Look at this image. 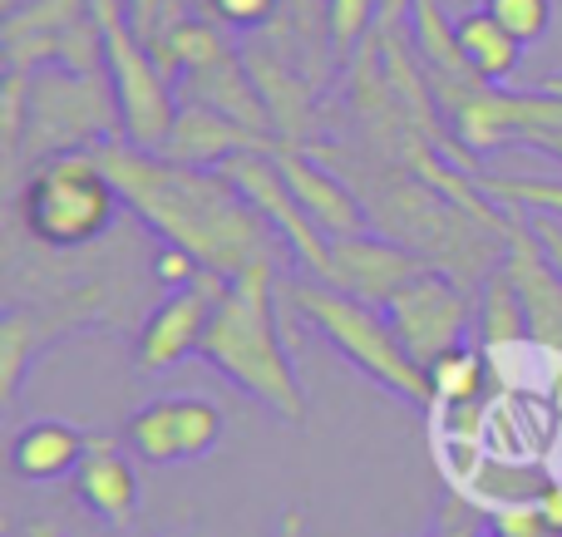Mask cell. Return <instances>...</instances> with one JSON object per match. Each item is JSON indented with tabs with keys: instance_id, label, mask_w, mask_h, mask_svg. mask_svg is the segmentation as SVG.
<instances>
[{
	"instance_id": "5b68a950",
	"label": "cell",
	"mask_w": 562,
	"mask_h": 537,
	"mask_svg": "<svg viewBox=\"0 0 562 537\" xmlns=\"http://www.w3.org/2000/svg\"><path fill=\"white\" fill-rule=\"evenodd\" d=\"M109 138H124V114H119V94L104 69H30V118L20 158L35 163L49 153H69V148H99Z\"/></svg>"
},
{
	"instance_id": "ac0fdd59",
	"label": "cell",
	"mask_w": 562,
	"mask_h": 537,
	"mask_svg": "<svg viewBox=\"0 0 562 537\" xmlns=\"http://www.w3.org/2000/svg\"><path fill=\"white\" fill-rule=\"evenodd\" d=\"M533 341L528 335V301L518 292L508 262H498L494 272L479 282V345L484 351H514V345Z\"/></svg>"
},
{
	"instance_id": "2e32d148",
	"label": "cell",
	"mask_w": 562,
	"mask_h": 537,
	"mask_svg": "<svg viewBox=\"0 0 562 537\" xmlns=\"http://www.w3.org/2000/svg\"><path fill=\"white\" fill-rule=\"evenodd\" d=\"M89 454V434L65 420H30L10 439V469L25 483H59L75 479V469Z\"/></svg>"
},
{
	"instance_id": "484cf974",
	"label": "cell",
	"mask_w": 562,
	"mask_h": 537,
	"mask_svg": "<svg viewBox=\"0 0 562 537\" xmlns=\"http://www.w3.org/2000/svg\"><path fill=\"white\" fill-rule=\"evenodd\" d=\"M375 10H385L380 0H330V35H336V49H350L366 25L375 20Z\"/></svg>"
},
{
	"instance_id": "ba28073f",
	"label": "cell",
	"mask_w": 562,
	"mask_h": 537,
	"mask_svg": "<svg viewBox=\"0 0 562 537\" xmlns=\"http://www.w3.org/2000/svg\"><path fill=\"white\" fill-rule=\"evenodd\" d=\"M277 148H247V153L227 158L223 173L233 178L247 203L272 222L281 247H291V256L311 272V282H330V237L321 232L306 207L296 203V193H291L286 173H281V163H277Z\"/></svg>"
},
{
	"instance_id": "d6986e66",
	"label": "cell",
	"mask_w": 562,
	"mask_h": 537,
	"mask_svg": "<svg viewBox=\"0 0 562 537\" xmlns=\"http://www.w3.org/2000/svg\"><path fill=\"white\" fill-rule=\"evenodd\" d=\"M454 39H459V49H464L469 69H474L484 84H508V79L518 75V65H524V45H518L484 5L464 10V15L454 20Z\"/></svg>"
},
{
	"instance_id": "44dd1931",
	"label": "cell",
	"mask_w": 562,
	"mask_h": 537,
	"mask_svg": "<svg viewBox=\"0 0 562 537\" xmlns=\"http://www.w3.org/2000/svg\"><path fill=\"white\" fill-rule=\"evenodd\" d=\"M479 187L494 197L508 213H543V217H562V178L548 173H479Z\"/></svg>"
},
{
	"instance_id": "d4e9b609",
	"label": "cell",
	"mask_w": 562,
	"mask_h": 537,
	"mask_svg": "<svg viewBox=\"0 0 562 537\" xmlns=\"http://www.w3.org/2000/svg\"><path fill=\"white\" fill-rule=\"evenodd\" d=\"M488 528L508 533V537H553V528H548L543 509H538V499H524V503H504V509L488 513Z\"/></svg>"
},
{
	"instance_id": "3957f363",
	"label": "cell",
	"mask_w": 562,
	"mask_h": 537,
	"mask_svg": "<svg viewBox=\"0 0 562 537\" xmlns=\"http://www.w3.org/2000/svg\"><path fill=\"white\" fill-rule=\"evenodd\" d=\"M124 193L109 178V168L94 158V148L35 158L25 168V183L15 187V222L40 252H89L114 232Z\"/></svg>"
},
{
	"instance_id": "1f68e13d",
	"label": "cell",
	"mask_w": 562,
	"mask_h": 537,
	"mask_svg": "<svg viewBox=\"0 0 562 537\" xmlns=\"http://www.w3.org/2000/svg\"><path fill=\"white\" fill-rule=\"evenodd\" d=\"M20 537H69V533H59L55 523H25V528H20Z\"/></svg>"
},
{
	"instance_id": "8992f818",
	"label": "cell",
	"mask_w": 562,
	"mask_h": 537,
	"mask_svg": "<svg viewBox=\"0 0 562 537\" xmlns=\"http://www.w3.org/2000/svg\"><path fill=\"white\" fill-rule=\"evenodd\" d=\"M94 15L104 25V75L119 94V114H124V138L134 148L158 153L178 118L173 99V75L164 69V59L154 55L138 25L124 15L119 0H94Z\"/></svg>"
},
{
	"instance_id": "30bf717a",
	"label": "cell",
	"mask_w": 562,
	"mask_h": 537,
	"mask_svg": "<svg viewBox=\"0 0 562 537\" xmlns=\"http://www.w3.org/2000/svg\"><path fill=\"white\" fill-rule=\"evenodd\" d=\"M223 410L203 395H158L124 424V444L144 464H193L223 444Z\"/></svg>"
},
{
	"instance_id": "7402d4cb",
	"label": "cell",
	"mask_w": 562,
	"mask_h": 537,
	"mask_svg": "<svg viewBox=\"0 0 562 537\" xmlns=\"http://www.w3.org/2000/svg\"><path fill=\"white\" fill-rule=\"evenodd\" d=\"M484 10L518 39V45H538L553 30V0H484Z\"/></svg>"
},
{
	"instance_id": "9a60e30c",
	"label": "cell",
	"mask_w": 562,
	"mask_h": 537,
	"mask_svg": "<svg viewBox=\"0 0 562 537\" xmlns=\"http://www.w3.org/2000/svg\"><path fill=\"white\" fill-rule=\"evenodd\" d=\"M69 483H75L79 503H85L99 523H109V528H134L138 473H134V464L124 459L114 434H89V454Z\"/></svg>"
},
{
	"instance_id": "603a6c76",
	"label": "cell",
	"mask_w": 562,
	"mask_h": 537,
	"mask_svg": "<svg viewBox=\"0 0 562 537\" xmlns=\"http://www.w3.org/2000/svg\"><path fill=\"white\" fill-rule=\"evenodd\" d=\"M479 533H484V513H479L474 503H469L464 493H454V489L445 493L435 523L425 528V537H479Z\"/></svg>"
},
{
	"instance_id": "7c38bea8",
	"label": "cell",
	"mask_w": 562,
	"mask_h": 537,
	"mask_svg": "<svg viewBox=\"0 0 562 537\" xmlns=\"http://www.w3.org/2000/svg\"><path fill=\"white\" fill-rule=\"evenodd\" d=\"M425 256H415L409 247H400L395 237H375V232H350V237H330V282L340 292L360 296L370 306H390V296L425 272Z\"/></svg>"
},
{
	"instance_id": "4316f807",
	"label": "cell",
	"mask_w": 562,
	"mask_h": 537,
	"mask_svg": "<svg viewBox=\"0 0 562 537\" xmlns=\"http://www.w3.org/2000/svg\"><path fill=\"white\" fill-rule=\"evenodd\" d=\"M207 10H213L223 25L252 30V25H262V20L277 15V0H207Z\"/></svg>"
},
{
	"instance_id": "836d02e7",
	"label": "cell",
	"mask_w": 562,
	"mask_h": 537,
	"mask_svg": "<svg viewBox=\"0 0 562 537\" xmlns=\"http://www.w3.org/2000/svg\"><path fill=\"white\" fill-rule=\"evenodd\" d=\"M543 89H558V94H562V75H553V79H543Z\"/></svg>"
},
{
	"instance_id": "ffe728a7",
	"label": "cell",
	"mask_w": 562,
	"mask_h": 537,
	"mask_svg": "<svg viewBox=\"0 0 562 537\" xmlns=\"http://www.w3.org/2000/svg\"><path fill=\"white\" fill-rule=\"evenodd\" d=\"M488 351L484 345H454L449 355H439L429 365V390H435V404L429 410H449V404H474L484 395V380H488Z\"/></svg>"
},
{
	"instance_id": "e575fe53",
	"label": "cell",
	"mask_w": 562,
	"mask_h": 537,
	"mask_svg": "<svg viewBox=\"0 0 562 537\" xmlns=\"http://www.w3.org/2000/svg\"><path fill=\"white\" fill-rule=\"evenodd\" d=\"M479 537H508V533H498V528H488V523H484V533H479Z\"/></svg>"
},
{
	"instance_id": "52a82bcc",
	"label": "cell",
	"mask_w": 562,
	"mask_h": 537,
	"mask_svg": "<svg viewBox=\"0 0 562 537\" xmlns=\"http://www.w3.org/2000/svg\"><path fill=\"white\" fill-rule=\"evenodd\" d=\"M104 69L94 0H20L5 10V69Z\"/></svg>"
},
{
	"instance_id": "d6a6232c",
	"label": "cell",
	"mask_w": 562,
	"mask_h": 537,
	"mask_svg": "<svg viewBox=\"0 0 562 537\" xmlns=\"http://www.w3.org/2000/svg\"><path fill=\"white\" fill-rule=\"evenodd\" d=\"M395 10H409V0H385V15H395Z\"/></svg>"
},
{
	"instance_id": "277c9868",
	"label": "cell",
	"mask_w": 562,
	"mask_h": 537,
	"mask_svg": "<svg viewBox=\"0 0 562 537\" xmlns=\"http://www.w3.org/2000/svg\"><path fill=\"white\" fill-rule=\"evenodd\" d=\"M291 306L296 316L330 341V351L360 370L370 385H380L385 395H395L400 404H415V410H429L435 404V390H429V370L405 351L395 321H390L385 306H370L360 296L340 292V286L326 282H296L291 286Z\"/></svg>"
},
{
	"instance_id": "5bb4252c",
	"label": "cell",
	"mask_w": 562,
	"mask_h": 537,
	"mask_svg": "<svg viewBox=\"0 0 562 537\" xmlns=\"http://www.w3.org/2000/svg\"><path fill=\"white\" fill-rule=\"evenodd\" d=\"M247 148H277L267 134L237 124L233 114L207 104H178V118L168 128L164 148L158 153L173 158V163H193V168H223L227 158L247 153Z\"/></svg>"
},
{
	"instance_id": "f1b7e54d",
	"label": "cell",
	"mask_w": 562,
	"mask_h": 537,
	"mask_svg": "<svg viewBox=\"0 0 562 537\" xmlns=\"http://www.w3.org/2000/svg\"><path fill=\"white\" fill-rule=\"evenodd\" d=\"M518 148H528V153H538V158H553V163L562 168V124H553V128H533V134H528Z\"/></svg>"
},
{
	"instance_id": "6da1fadb",
	"label": "cell",
	"mask_w": 562,
	"mask_h": 537,
	"mask_svg": "<svg viewBox=\"0 0 562 537\" xmlns=\"http://www.w3.org/2000/svg\"><path fill=\"white\" fill-rule=\"evenodd\" d=\"M109 178L124 193V207L158 237L193 252L207 272L237 276L252 262H277L281 237L243 197V187L223 168L173 163L164 153L134 148L128 138H109L94 148Z\"/></svg>"
},
{
	"instance_id": "f546056e",
	"label": "cell",
	"mask_w": 562,
	"mask_h": 537,
	"mask_svg": "<svg viewBox=\"0 0 562 537\" xmlns=\"http://www.w3.org/2000/svg\"><path fill=\"white\" fill-rule=\"evenodd\" d=\"M538 509H543L548 528H553V537H562V479H553L543 493H538Z\"/></svg>"
},
{
	"instance_id": "9c48e42d",
	"label": "cell",
	"mask_w": 562,
	"mask_h": 537,
	"mask_svg": "<svg viewBox=\"0 0 562 537\" xmlns=\"http://www.w3.org/2000/svg\"><path fill=\"white\" fill-rule=\"evenodd\" d=\"M390 321H395L405 351L419 365H435L439 355H449L454 345L469 341V321H474V301H469V286L454 282L439 266H425L419 276H409L395 296H390Z\"/></svg>"
},
{
	"instance_id": "8fae6325",
	"label": "cell",
	"mask_w": 562,
	"mask_h": 537,
	"mask_svg": "<svg viewBox=\"0 0 562 537\" xmlns=\"http://www.w3.org/2000/svg\"><path fill=\"white\" fill-rule=\"evenodd\" d=\"M223 292H227V276L203 272L198 282L158 296V306L144 316V325H138V345H134L138 370L144 375L173 370V365H183L188 355L203 351V335H207V325H213L217 296Z\"/></svg>"
},
{
	"instance_id": "e0dca14e",
	"label": "cell",
	"mask_w": 562,
	"mask_h": 537,
	"mask_svg": "<svg viewBox=\"0 0 562 537\" xmlns=\"http://www.w3.org/2000/svg\"><path fill=\"white\" fill-rule=\"evenodd\" d=\"M183 84H193V104H207V108H223V114H233L237 124L257 128V134L272 138V108L262 104V94H257V84L247 79V69L237 65L233 49H223V55L203 59V65L183 69Z\"/></svg>"
},
{
	"instance_id": "7a4b0ae2",
	"label": "cell",
	"mask_w": 562,
	"mask_h": 537,
	"mask_svg": "<svg viewBox=\"0 0 562 537\" xmlns=\"http://www.w3.org/2000/svg\"><path fill=\"white\" fill-rule=\"evenodd\" d=\"M198 355L272 420L306 424V390L277 331V262H252L247 272L227 276Z\"/></svg>"
},
{
	"instance_id": "4fadbf2b",
	"label": "cell",
	"mask_w": 562,
	"mask_h": 537,
	"mask_svg": "<svg viewBox=\"0 0 562 537\" xmlns=\"http://www.w3.org/2000/svg\"><path fill=\"white\" fill-rule=\"evenodd\" d=\"M277 163H281V173H286V183H291V193H296V203L306 207L311 222H316L326 237L370 232V207H366V197H356V187H350L346 178L336 173V168L321 163L311 148L281 144V148H277Z\"/></svg>"
},
{
	"instance_id": "4dcf8cb0",
	"label": "cell",
	"mask_w": 562,
	"mask_h": 537,
	"mask_svg": "<svg viewBox=\"0 0 562 537\" xmlns=\"http://www.w3.org/2000/svg\"><path fill=\"white\" fill-rule=\"evenodd\" d=\"M272 537H306V513H301V509H286V513L277 518V533H272Z\"/></svg>"
},
{
	"instance_id": "cb8c5ba5",
	"label": "cell",
	"mask_w": 562,
	"mask_h": 537,
	"mask_svg": "<svg viewBox=\"0 0 562 537\" xmlns=\"http://www.w3.org/2000/svg\"><path fill=\"white\" fill-rule=\"evenodd\" d=\"M148 272H154V282H158V286H168V292H178V286L198 282V276H203L207 266L198 262L193 252H183V247H173V242H158V252H154V262H148Z\"/></svg>"
},
{
	"instance_id": "83f0119b",
	"label": "cell",
	"mask_w": 562,
	"mask_h": 537,
	"mask_svg": "<svg viewBox=\"0 0 562 537\" xmlns=\"http://www.w3.org/2000/svg\"><path fill=\"white\" fill-rule=\"evenodd\" d=\"M528 232H533V242L543 247V256L553 262V272L562 276V217L533 213V217H528Z\"/></svg>"
}]
</instances>
